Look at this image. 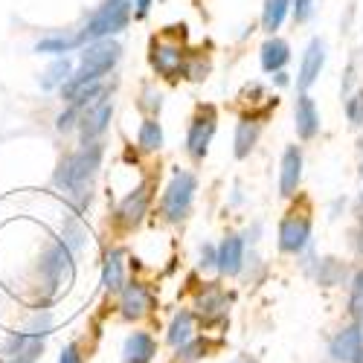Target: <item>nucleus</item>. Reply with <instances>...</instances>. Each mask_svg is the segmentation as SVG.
<instances>
[{"label": "nucleus", "mask_w": 363, "mask_h": 363, "mask_svg": "<svg viewBox=\"0 0 363 363\" xmlns=\"http://www.w3.org/2000/svg\"><path fill=\"white\" fill-rule=\"evenodd\" d=\"M259 140V125L253 123V119H245V123H238L235 128V157H247L253 145Z\"/></svg>", "instance_id": "412c9836"}, {"label": "nucleus", "mask_w": 363, "mask_h": 363, "mask_svg": "<svg viewBox=\"0 0 363 363\" xmlns=\"http://www.w3.org/2000/svg\"><path fill=\"white\" fill-rule=\"evenodd\" d=\"M76 41H67V38H50V41H38L35 52H67Z\"/></svg>", "instance_id": "cd10ccee"}, {"label": "nucleus", "mask_w": 363, "mask_h": 363, "mask_svg": "<svg viewBox=\"0 0 363 363\" xmlns=\"http://www.w3.org/2000/svg\"><path fill=\"white\" fill-rule=\"evenodd\" d=\"M323 65H325V47H323V41L314 38V41L308 44L306 55H302V70H299V87H302V90H308V87L317 82Z\"/></svg>", "instance_id": "f8f14e48"}, {"label": "nucleus", "mask_w": 363, "mask_h": 363, "mask_svg": "<svg viewBox=\"0 0 363 363\" xmlns=\"http://www.w3.org/2000/svg\"><path fill=\"white\" fill-rule=\"evenodd\" d=\"M99 163H102V145L87 143L82 151L62 160V166L55 172V186L65 189L79 203H87V198H90L87 189H90V180H94Z\"/></svg>", "instance_id": "f257e3e1"}, {"label": "nucleus", "mask_w": 363, "mask_h": 363, "mask_svg": "<svg viewBox=\"0 0 363 363\" xmlns=\"http://www.w3.org/2000/svg\"><path fill=\"white\" fill-rule=\"evenodd\" d=\"M189 340H192V314H189V311H180V314L172 320L169 343H172V346H186Z\"/></svg>", "instance_id": "5701e85b"}, {"label": "nucleus", "mask_w": 363, "mask_h": 363, "mask_svg": "<svg viewBox=\"0 0 363 363\" xmlns=\"http://www.w3.org/2000/svg\"><path fill=\"white\" fill-rule=\"evenodd\" d=\"M317 131H320V113L314 108V99L302 94L296 102V134L302 140H311Z\"/></svg>", "instance_id": "f3484780"}, {"label": "nucleus", "mask_w": 363, "mask_h": 363, "mask_svg": "<svg viewBox=\"0 0 363 363\" xmlns=\"http://www.w3.org/2000/svg\"><path fill=\"white\" fill-rule=\"evenodd\" d=\"M299 177H302V155H299L296 145H291V148H285V155H282L279 192H282V195H294L296 186H299Z\"/></svg>", "instance_id": "4468645a"}, {"label": "nucleus", "mask_w": 363, "mask_h": 363, "mask_svg": "<svg viewBox=\"0 0 363 363\" xmlns=\"http://www.w3.org/2000/svg\"><path fill=\"white\" fill-rule=\"evenodd\" d=\"M67 79H70V62H67V58H58V62L50 65L47 76L41 79V87H44V90H52V87H58V84H65Z\"/></svg>", "instance_id": "b1692460"}, {"label": "nucleus", "mask_w": 363, "mask_h": 363, "mask_svg": "<svg viewBox=\"0 0 363 363\" xmlns=\"http://www.w3.org/2000/svg\"><path fill=\"white\" fill-rule=\"evenodd\" d=\"M58 363H82V354H79V349L70 343V346H65L62 349V357H58Z\"/></svg>", "instance_id": "7c9ffc66"}, {"label": "nucleus", "mask_w": 363, "mask_h": 363, "mask_svg": "<svg viewBox=\"0 0 363 363\" xmlns=\"http://www.w3.org/2000/svg\"><path fill=\"white\" fill-rule=\"evenodd\" d=\"M308 238H311V221H308V218L291 216V218L282 221V227H279V247H282L285 253L306 250Z\"/></svg>", "instance_id": "0eeeda50"}, {"label": "nucleus", "mask_w": 363, "mask_h": 363, "mask_svg": "<svg viewBox=\"0 0 363 363\" xmlns=\"http://www.w3.org/2000/svg\"><path fill=\"white\" fill-rule=\"evenodd\" d=\"M213 134H216V116H213V111H206V113H201L195 119L192 128H189V137H186L189 155L192 157H203L206 148H209V140H213Z\"/></svg>", "instance_id": "9d476101"}, {"label": "nucleus", "mask_w": 363, "mask_h": 363, "mask_svg": "<svg viewBox=\"0 0 363 363\" xmlns=\"http://www.w3.org/2000/svg\"><path fill=\"white\" fill-rule=\"evenodd\" d=\"M128 21H131V0H108V4L87 21V26L82 29V35L76 41H82V44L105 41L113 33H123Z\"/></svg>", "instance_id": "f03ea898"}, {"label": "nucleus", "mask_w": 363, "mask_h": 363, "mask_svg": "<svg viewBox=\"0 0 363 363\" xmlns=\"http://www.w3.org/2000/svg\"><path fill=\"white\" fill-rule=\"evenodd\" d=\"M44 335L47 331H35V335H12L4 357L6 363H38L41 352H44Z\"/></svg>", "instance_id": "39448f33"}, {"label": "nucleus", "mask_w": 363, "mask_h": 363, "mask_svg": "<svg viewBox=\"0 0 363 363\" xmlns=\"http://www.w3.org/2000/svg\"><path fill=\"white\" fill-rule=\"evenodd\" d=\"M235 363H253V360H235Z\"/></svg>", "instance_id": "f704fd0d"}, {"label": "nucleus", "mask_w": 363, "mask_h": 363, "mask_svg": "<svg viewBox=\"0 0 363 363\" xmlns=\"http://www.w3.org/2000/svg\"><path fill=\"white\" fill-rule=\"evenodd\" d=\"M216 262H218V270H221V274H227V277L238 274V270H241V262H245V241H241L238 235L224 238V245H221L218 253H216Z\"/></svg>", "instance_id": "ddd939ff"}, {"label": "nucleus", "mask_w": 363, "mask_h": 363, "mask_svg": "<svg viewBox=\"0 0 363 363\" xmlns=\"http://www.w3.org/2000/svg\"><path fill=\"white\" fill-rule=\"evenodd\" d=\"M354 363H363V349H360V354L354 357Z\"/></svg>", "instance_id": "72a5a7b5"}, {"label": "nucleus", "mask_w": 363, "mask_h": 363, "mask_svg": "<svg viewBox=\"0 0 363 363\" xmlns=\"http://www.w3.org/2000/svg\"><path fill=\"white\" fill-rule=\"evenodd\" d=\"M151 9V0H137V18H145Z\"/></svg>", "instance_id": "473e14b6"}, {"label": "nucleus", "mask_w": 363, "mask_h": 363, "mask_svg": "<svg viewBox=\"0 0 363 363\" xmlns=\"http://www.w3.org/2000/svg\"><path fill=\"white\" fill-rule=\"evenodd\" d=\"M352 314L363 320V270L354 277V285H352Z\"/></svg>", "instance_id": "bb28decb"}, {"label": "nucleus", "mask_w": 363, "mask_h": 363, "mask_svg": "<svg viewBox=\"0 0 363 363\" xmlns=\"http://www.w3.org/2000/svg\"><path fill=\"white\" fill-rule=\"evenodd\" d=\"M123 55V47L116 41H94L84 52H82V65H79V79L87 82H99Z\"/></svg>", "instance_id": "7ed1b4c3"}, {"label": "nucleus", "mask_w": 363, "mask_h": 363, "mask_svg": "<svg viewBox=\"0 0 363 363\" xmlns=\"http://www.w3.org/2000/svg\"><path fill=\"white\" fill-rule=\"evenodd\" d=\"M157 354V343L151 340L145 331H137L125 340V349H123V360L125 363H151V357Z\"/></svg>", "instance_id": "dca6fc26"}, {"label": "nucleus", "mask_w": 363, "mask_h": 363, "mask_svg": "<svg viewBox=\"0 0 363 363\" xmlns=\"http://www.w3.org/2000/svg\"><path fill=\"white\" fill-rule=\"evenodd\" d=\"M291 9V0H264V12H262V23L267 33H274V29L282 26L285 15Z\"/></svg>", "instance_id": "4be33fe9"}, {"label": "nucleus", "mask_w": 363, "mask_h": 363, "mask_svg": "<svg viewBox=\"0 0 363 363\" xmlns=\"http://www.w3.org/2000/svg\"><path fill=\"white\" fill-rule=\"evenodd\" d=\"M151 308V294L143 288V285H128L125 291H123V314L128 317V320H134V317H143L145 311Z\"/></svg>", "instance_id": "a211bd4d"}, {"label": "nucleus", "mask_w": 363, "mask_h": 363, "mask_svg": "<svg viewBox=\"0 0 363 363\" xmlns=\"http://www.w3.org/2000/svg\"><path fill=\"white\" fill-rule=\"evenodd\" d=\"M288 58H291V50H288L285 41H279V38L264 41V47H262V67H264L267 73L282 70V67L288 65Z\"/></svg>", "instance_id": "6ab92c4d"}, {"label": "nucleus", "mask_w": 363, "mask_h": 363, "mask_svg": "<svg viewBox=\"0 0 363 363\" xmlns=\"http://www.w3.org/2000/svg\"><path fill=\"white\" fill-rule=\"evenodd\" d=\"M360 349H363V328L357 323L343 328L340 335H335V337H331V343H328V354L335 360H340V363H354Z\"/></svg>", "instance_id": "6e6552de"}, {"label": "nucleus", "mask_w": 363, "mask_h": 363, "mask_svg": "<svg viewBox=\"0 0 363 363\" xmlns=\"http://www.w3.org/2000/svg\"><path fill=\"white\" fill-rule=\"evenodd\" d=\"M73 119H76V111H67L58 116V131H70L73 128Z\"/></svg>", "instance_id": "2f4dec72"}, {"label": "nucleus", "mask_w": 363, "mask_h": 363, "mask_svg": "<svg viewBox=\"0 0 363 363\" xmlns=\"http://www.w3.org/2000/svg\"><path fill=\"white\" fill-rule=\"evenodd\" d=\"M346 113H349V119H352L354 125H363V94H357V96L349 99Z\"/></svg>", "instance_id": "c85d7f7f"}, {"label": "nucleus", "mask_w": 363, "mask_h": 363, "mask_svg": "<svg viewBox=\"0 0 363 363\" xmlns=\"http://www.w3.org/2000/svg\"><path fill=\"white\" fill-rule=\"evenodd\" d=\"M111 113H113V108H111L108 102H99V105H94V108H87V113L82 116V140H84V145L108 128Z\"/></svg>", "instance_id": "2eb2a0df"}, {"label": "nucleus", "mask_w": 363, "mask_h": 363, "mask_svg": "<svg viewBox=\"0 0 363 363\" xmlns=\"http://www.w3.org/2000/svg\"><path fill=\"white\" fill-rule=\"evenodd\" d=\"M102 285L108 291H123V253L111 250L102 267Z\"/></svg>", "instance_id": "aec40b11"}, {"label": "nucleus", "mask_w": 363, "mask_h": 363, "mask_svg": "<svg viewBox=\"0 0 363 363\" xmlns=\"http://www.w3.org/2000/svg\"><path fill=\"white\" fill-rule=\"evenodd\" d=\"M198 308H201L203 317H218V314L227 308V299H224L218 291H213V294H206V296L198 299Z\"/></svg>", "instance_id": "a878e982"}, {"label": "nucleus", "mask_w": 363, "mask_h": 363, "mask_svg": "<svg viewBox=\"0 0 363 363\" xmlns=\"http://www.w3.org/2000/svg\"><path fill=\"white\" fill-rule=\"evenodd\" d=\"M148 201H151L148 186H145V184L137 186L123 203H119V213H116L119 224H123V227H137V224L143 221V216H145V209H148Z\"/></svg>", "instance_id": "9b49d317"}, {"label": "nucleus", "mask_w": 363, "mask_h": 363, "mask_svg": "<svg viewBox=\"0 0 363 363\" xmlns=\"http://www.w3.org/2000/svg\"><path fill=\"white\" fill-rule=\"evenodd\" d=\"M140 145L143 148H148V151H155V148H160L163 145V128H160V123H155V119H145V123L140 125Z\"/></svg>", "instance_id": "393cba45"}, {"label": "nucleus", "mask_w": 363, "mask_h": 363, "mask_svg": "<svg viewBox=\"0 0 363 363\" xmlns=\"http://www.w3.org/2000/svg\"><path fill=\"white\" fill-rule=\"evenodd\" d=\"M151 65L166 79H177V73L184 70V50L174 44H155L151 47Z\"/></svg>", "instance_id": "1a4fd4ad"}, {"label": "nucleus", "mask_w": 363, "mask_h": 363, "mask_svg": "<svg viewBox=\"0 0 363 363\" xmlns=\"http://www.w3.org/2000/svg\"><path fill=\"white\" fill-rule=\"evenodd\" d=\"M41 274L47 279V285L58 288V285H65L70 282L73 277V262H70V250L65 245H52L41 262Z\"/></svg>", "instance_id": "423d86ee"}, {"label": "nucleus", "mask_w": 363, "mask_h": 363, "mask_svg": "<svg viewBox=\"0 0 363 363\" xmlns=\"http://www.w3.org/2000/svg\"><path fill=\"white\" fill-rule=\"evenodd\" d=\"M314 15V0H296L294 4V21L302 23V21H308Z\"/></svg>", "instance_id": "c756f323"}, {"label": "nucleus", "mask_w": 363, "mask_h": 363, "mask_svg": "<svg viewBox=\"0 0 363 363\" xmlns=\"http://www.w3.org/2000/svg\"><path fill=\"white\" fill-rule=\"evenodd\" d=\"M195 186L198 184H195V177L189 172H174L172 184L163 192V216L169 221H180L189 213L192 198H195Z\"/></svg>", "instance_id": "20e7f679"}]
</instances>
